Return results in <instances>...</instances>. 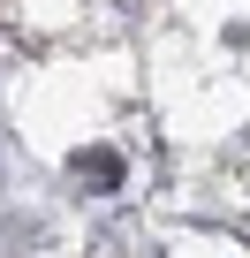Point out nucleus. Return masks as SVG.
I'll list each match as a JSON object with an SVG mask.
<instances>
[{
	"instance_id": "1",
	"label": "nucleus",
	"mask_w": 250,
	"mask_h": 258,
	"mask_svg": "<svg viewBox=\"0 0 250 258\" xmlns=\"http://www.w3.org/2000/svg\"><path fill=\"white\" fill-rule=\"evenodd\" d=\"M76 175L99 182V190H114V182H121V160H114V152H76Z\"/></svg>"
}]
</instances>
